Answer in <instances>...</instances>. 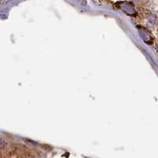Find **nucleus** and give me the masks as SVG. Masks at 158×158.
<instances>
[{
  "instance_id": "1",
  "label": "nucleus",
  "mask_w": 158,
  "mask_h": 158,
  "mask_svg": "<svg viewBox=\"0 0 158 158\" xmlns=\"http://www.w3.org/2000/svg\"><path fill=\"white\" fill-rule=\"evenodd\" d=\"M141 35H142V38H143L144 40H145L146 43H148V44L153 43V36H152V34L150 33V32H149L147 29H142V33H141Z\"/></svg>"
}]
</instances>
